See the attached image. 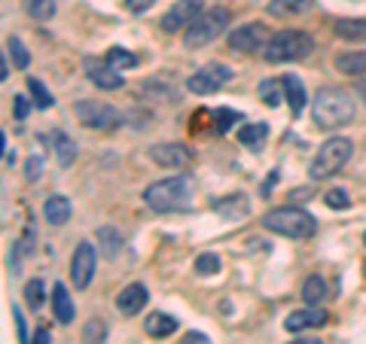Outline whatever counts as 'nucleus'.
<instances>
[{
	"instance_id": "obj_1",
	"label": "nucleus",
	"mask_w": 366,
	"mask_h": 344,
	"mask_svg": "<svg viewBox=\"0 0 366 344\" xmlns=\"http://www.w3.org/2000/svg\"><path fill=\"white\" fill-rule=\"evenodd\" d=\"M354 95L339 86H323L312 100V116L321 128H339L354 119Z\"/></svg>"
},
{
	"instance_id": "obj_2",
	"label": "nucleus",
	"mask_w": 366,
	"mask_h": 344,
	"mask_svg": "<svg viewBox=\"0 0 366 344\" xmlns=\"http://www.w3.org/2000/svg\"><path fill=\"white\" fill-rule=\"evenodd\" d=\"M193 201V192H189V183L183 177H168V180H156L144 189V204L156 214H174L189 207Z\"/></svg>"
},
{
	"instance_id": "obj_3",
	"label": "nucleus",
	"mask_w": 366,
	"mask_h": 344,
	"mask_svg": "<svg viewBox=\"0 0 366 344\" xmlns=\"http://www.w3.org/2000/svg\"><path fill=\"white\" fill-rule=\"evenodd\" d=\"M314 40L305 31H278L269 37V43L263 49V58L269 64H287V61H299V58L312 55Z\"/></svg>"
},
{
	"instance_id": "obj_4",
	"label": "nucleus",
	"mask_w": 366,
	"mask_h": 344,
	"mask_svg": "<svg viewBox=\"0 0 366 344\" xmlns=\"http://www.w3.org/2000/svg\"><path fill=\"white\" fill-rule=\"evenodd\" d=\"M263 225L274 234H284V238H312L318 232V220L309 211H299V207H278L263 216Z\"/></svg>"
},
{
	"instance_id": "obj_5",
	"label": "nucleus",
	"mask_w": 366,
	"mask_h": 344,
	"mask_svg": "<svg viewBox=\"0 0 366 344\" xmlns=\"http://www.w3.org/2000/svg\"><path fill=\"white\" fill-rule=\"evenodd\" d=\"M229 22H232V15L226 6H211V10H205L186 31H183V43L189 49H202L207 43H214V40L229 28Z\"/></svg>"
},
{
	"instance_id": "obj_6",
	"label": "nucleus",
	"mask_w": 366,
	"mask_h": 344,
	"mask_svg": "<svg viewBox=\"0 0 366 344\" xmlns=\"http://www.w3.org/2000/svg\"><path fill=\"white\" fill-rule=\"evenodd\" d=\"M351 153H354V144L348 137H330L327 144L318 147V153H314V158H312V167H309L312 180L332 177V174L351 158Z\"/></svg>"
},
{
	"instance_id": "obj_7",
	"label": "nucleus",
	"mask_w": 366,
	"mask_h": 344,
	"mask_svg": "<svg viewBox=\"0 0 366 344\" xmlns=\"http://www.w3.org/2000/svg\"><path fill=\"white\" fill-rule=\"evenodd\" d=\"M73 113H77V119L86 125V128H95V131H113L116 125L122 122L119 110L104 104V100H77V104H73Z\"/></svg>"
},
{
	"instance_id": "obj_8",
	"label": "nucleus",
	"mask_w": 366,
	"mask_h": 344,
	"mask_svg": "<svg viewBox=\"0 0 366 344\" xmlns=\"http://www.w3.org/2000/svg\"><path fill=\"white\" fill-rule=\"evenodd\" d=\"M95 265H98V250L95 244H89V241H82L73 250V259H71V281L77 290H89L92 278H95Z\"/></svg>"
},
{
	"instance_id": "obj_9",
	"label": "nucleus",
	"mask_w": 366,
	"mask_h": 344,
	"mask_svg": "<svg viewBox=\"0 0 366 344\" xmlns=\"http://www.w3.org/2000/svg\"><path fill=\"white\" fill-rule=\"evenodd\" d=\"M202 13H205V0H177V3L162 15L159 24H162V31L177 33V31H186Z\"/></svg>"
},
{
	"instance_id": "obj_10",
	"label": "nucleus",
	"mask_w": 366,
	"mask_h": 344,
	"mask_svg": "<svg viewBox=\"0 0 366 344\" xmlns=\"http://www.w3.org/2000/svg\"><path fill=\"white\" fill-rule=\"evenodd\" d=\"M265 43H269V33L256 22L238 24V28L229 33V46L235 49V52H256V49H265Z\"/></svg>"
},
{
	"instance_id": "obj_11",
	"label": "nucleus",
	"mask_w": 366,
	"mask_h": 344,
	"mask_svg": "<svg viewBox=\"0 0 366 344\" xmlns=\"http://www.w3.org/2000/svg\"><path fill=\"white\" fill-rule=\"evenodd\" d=\"M149 158L162 167H183L193 162V149L186 144H159V147H149Z\"/></svg>"
},
{
	"instance_id": "obj_12",
	"label": "nucleus",
	"mask_w": 366,
	"mask_h": 344,
	"mask_svg": "<svg viewBox=\"0 0 366 344\" xmlns=\"http://www.w3.org/2000/svg\"><path fill=\"white\" fill-rule=\"evenodd\" d=\"M86 77L95 82L98 89H104V91L122 89V73L113 70L107 61H98V58H86Z\"/></svg>"
},
{
	"instance_id": "obj_13",
	"label": "nucleus",
	"mask_w": 366,
	"mask_h": 344,
	"mask_svg": "<svg viewBox=\"0 0 366 344\" xmlns=\"http://www.w3.org/2000/svg\"><path fill=\"white\" fill-rule=\"evenodd\" d=\"M327 311H321V308H314V305H305L302 311H293L284 320V329L287 332H302V329H318V326L327 323Z\"/></svg>"
},
{
	"instance_id": "obj_14",
	"label": "nucleus",
	"mask_w": 366,
	"mask_h": 344,
	"mask_svg": "<svg viewBox=\"0 0 366 344\" xmlns=\"http://www.w3.org/2000/svg\"><path fill=\"white\" fill-rule=\"evenodd\" d=\"M147 299H149V292L144 283H129V287L116 296V308H119L122 314H138L147 308Z\"/></svg>"
},
{
	"instance_id": "obj_15",
	"label": "nucleus",
	"mask_w": 366,
	"mask_h": 344,
	"mask_svg": "<svg viewBox=\"0 0 366 344\" xmlns=\"http://www.w3.org/2000/svg\"><path fill=\"white\" fill-rule=\"evenodd\" d=\"M214 211H217L223 220H244V216L251 214V201H247V195L235 192V195H226V198L214 201Z\"/></svg>"
},
{
	"instance_id": "obj_16",
	"label": "nucleus",
	"mask_w": 366,
	"mask_h": 344,
	"mask_svg": "<svg viewBox=\"0 0 366 344\" xmlns=\"http://www.w3.org/2000/svg\"><path fill=\"white\" fill-rule=\"evenodd\" d=\"M52 311H55V320L58 323H73V317H77V308H73V299H71V292L68 287H64L61 281L52 287Z\"/></svg>"
},
{
	"instance_id": "obj_17",
	"label": "nucleus",
	"mask_w": 366,
	"mask_h": 344,
	"mask_svg": "<svg viewBox=\"0 0 366 344\" xmlns=\"http://www.w3.org/2000/svg\"><path fill=\"white\" fill-rule=\"evenodd\" d=\"M281 82H284V98H287V104H290V110H293V116H299L305 110V86H302V80L296 77V73H284L281 77Z\"/></svg>"
},
{
	"instance_id": "obj_18",
	"label": "nucleus",
	"mask_w": 366,
	"mask_h": 344,
	"mask_svg": "<svg viewBox=\"0 0 366 344\" xmlns=\"http://www.w3.org/2000/svg\"><path fill=\"white\" fill-rule=\"evenodd\" d=\"M265 137H269V125L265 122H251V125H241L238 128V144L241 147H247V149H254V153H260L263 144H265Z\"/></svg>"
},
{
	"instance_id": "obj_19",
	"label": "nucleus",
	"mask_w": 366,
	"mask_h": 344,
	"mask_svg": "<svg viewBox=\"0 0 366 344\" xmlns=\"http://www.w3.org/2000/svg\"><path fill=\"white\" fill-rule=\"evenodd\" d=\"M144 329H147V335H153V338H168V335L177 332V317L156 311V314H149V317H147Z\"/></svg>"
},
{
	"instance_id": "obj_20",
	"label": "nucleus",
	"mask_w": 366,
	"mask_h": 344,
	"mask_svg": "<svg viewBox=\"0 0 366 344\" xmlns=\"http://www.w3.org/2000/svg\"><path fill=\"white\" fill-rule=\"evenodd\" d=\"M43 216L49 220V225H64L71 220V201L64 195H49L43 204Z\"/></svg>"
},
{
	"instance_id": "obj_21",
	"label": "nucleus",
	"mask_w": 366,
	"mask_h": 344,
	"mask_svg": "<svg viewBox=\"0 0 366 344\" xmlns=\"http://www.w3.org/2000/svg\"><path fill=\"white\" fill-rule=\"evenodd\" d=\"M332 31L348 43H366V19H339Z\"/></svg>"
},
{
	"instance_id": "obj_22",
	"label": "nucleus",
	"mask_w": 366,
	"mask_h": 344,
	"mask_svg": "<svg viewBox=\"0 0 366 344\" xmlns=\"http://www.w3.org/2000/svg\"><path fill=\"white\" fill-rule=\"evenodd\" d=\"M312 0H272L269 3V15L274 19H293V15L309 13Z\"/></svg>"
},
{
	"instance_id": "obj_23",
	"label": "nucleus",
	"mask_w": 366,
	"mask_h": 344,
	"mask_svg": "<svg viewBox=\"0 0 366 344\" xmlns=\"http://www.w3.org/2000/svg\"><path fill=\"white\" fill-rule=\"evenodd\" d=\"M336 70L345 77H360L366 73V52H342L336 58Z\"/></svg>"
},
{
	"instance_id": "obj_24",
	"label": "nucleus",
	"mask_w": 366,
	"mask_h": 344,
	"mask_svg": "<svg viewBox=\"0 0 366 344\" xmlns=\"http://www.w3.org/2000/svg\"><path fill=\"white\" fill-rule=\"evenodd\" d=\"M77 156H80L77 144H73V140H71L64 131H58V134H55V158H58V165H61V167H71L73 162H77Z\"/></svg>"
},
{
	"instance_id": "obj_25",
	"label": "nucleus",
	"mask_w": 366,
	"mask_h": 344,
	"mask_svg": "<svg viewBox=\"0 0 366 344\" xmlns=\"http://www.w3.org/2000/svg\"><path fill=\"white\" fill-rule=\"evenodd\" d=\"M98 241H101V253H104L107 259L119 256V250H122V234H119V229H113V225H101V229H98Z\"/></svg>"
},
{
	"instance_id": "obj_26",
	"label": "nucleus",
	"mask_w": 366,
	"mask_h": 344,
	"mask_svg": "<svg viewBox=\"0 0 366 344\" xmlns=\"http://www.w3.org/2000/svg\"><path fill=\"white\" fill-rule=\"evenodd\" d=\"M186 89L193 91V95H214V91L220 89V82L214 80L211 73H207L205 67H202V70H198V73H193V77L186 80Z\"/></svg>"
},
{
	"instance_id": "obj_27",
	"label": "nucleus",
	"mask_w": 366,
	"mask_h": 344,
	"mask_svg": "<svg viewBox=\"0 0 366 344\" xmlns=\"http://www.w3.org/2000/svg\"><path fill=\"white\" fill-rule=\"evenodd\" d=\"M22 3H24V13H28L31 19H37V22H49L58 10L55 0H22Z\"/></svg>"
},
{
	"instance_id": "obj_28",
	"label": "nucleus",
	"mask_w": 366,
	"mask_h": 344,
	"mask_svg": "<svg viewBox=\"0 0 366 344\" xmlns=\"http://www.w3.org/2000/svg\"><path fill=\"white\" fill-rule=\"evenodd\" d=\"M104 61L110 64L113 70H129V67H138V55H131L129 49H122V46H110Z\"/></svg>"
},
{
	"instance_id": "obj_29",
	"label": "nucleus",
	"mask_w": 366,
	"mask_h": 344,
	"mask_svg": "<svg viewBox=\"0 0 366 344\" xmlns=\"http://www.w3.org/2000/svg\"><path fill=\"white\" fill-rule=\"evenodd\" d=\"M260 98L265 100V107H281V100H284V82L281 80H263L260 82Z\"/></svg>"
},
{
	"instance_id": "obj_30",
	"label": "nucleus",
	"mask_w": 366,
	"mask_h": 344,
	"mask_svg": "<svg viewBox=\"0 0 366 344\" xmlns=\"http://www.w3.org/2000/svg\"><path fill=\"white\" fill-rule=\"evenodd\" d=\"M82 344H107V323L101 320V317H92V320H86Z\"/></svg>"
},
{
	"instance_id": "obj_31",
	"label": "nucleus",
	"mask_w": 366,
	"mask_h": 344,
	"mask_svg": "<svg viewBox=\"0 0 366 344\" xmlns=\"http://www.w3.org/2000/svg\"><path fill=\"white\" fill-rule=\"evenodd\" d=\"M323 296H327V283H323V278H309L302 283V301L305 305H321Z\"/></svg>"
},
{
	"instance_id": "obj_32",
	"label": "nucleus",
	"mask_w": 366,
	"mask_h": 344,
	"mask_svg": "<svg viewBox=\"0 0 366 344\" xmlns=\"http://www.w3.org/2000/svg\"><path fill=\"white\" fill-rule=\"evenodd\" d=\"M28 91H31V95H34V104L40 107V110H49V107L55 104V98L49 95V91H46V86H43V82H40L37 77H28Z\"/></svg>"
},
{
	"instance_id": "obj_33",
	"label": "nucleus",
	"mask_w": 366,
	"mask_h": 344,
	"mask_svg": "<svg viewBox=\"0 0 366 344\" xmlns=\"http://www.w3.org/2000/svg\"><path fill=\"white\" fill-rule=\"evenodd\" d=\"M24 301H28V308H37L46 301V292H43V281L34 278V281H28V287H24Z\"/></svg>"
},
{
	"instance_id": "obj_34",
	"label": "nucleus",
	"mask_w": 366,
	"mask_h": 344,
	"mask_svg": "<svg viewBox=\"0 0 366 344\" xmlns=\"http://www.w3.org/2000/svg\"><path fill=\"white\" fill-rule=\"evenodd\" d=\"M6 49H10V55H13V61H15V67H19V70H24V67L31 64V52L24 49V43H22L19 37H10Z\"/></svg>"
},
{
	"instance_id": "obj_35",
	"label": "nucleus",
	"mask_w": 366,
	"mask_h": 344,
	"mask_svg": "<svg viewBox=\"0 0 366 344\" xmlns=\"http://www.w3.org/2000/svg\"><path fill=\"white\" fill-rule=\"evenodd\" d=\"M214 122H217V131H229L235 122H241V113L238 110H229V107H217L214 110Z\"/></svg>"
},
{
	"instance_id": "obj_36",
	"label": "nucleus",
	"mask_w": 366,
	"mask_h": 344,
	"mask_svg": "<svg viewBox=\"0 0 366 344\" xmlns=\"http://www.w3.org/2000/svg\"><path fill=\"white\" fill-rule=\"evenodd\" d=\"M196 271L202 274V278H207V274H217L220 271V256L217 253H202L196 259Z\"/></svg>"
},
{
	"instance_id": "obj_37",
	"label": "nucleus",
	"mask_w": 366,
	"mask_h": 344,
	"mask_svg": "<svg viewBox=\"0 0 366 344\" xmlns=\"http://www.w3.org/2000/svg\"><path fill=\"white\" fill-rule=\"evenodd\" d=\"M323 201H327L330 211H348V207H351V195H348L345 189H330Z\"/></svg>"
},
{
	"instance_id": "obj_38",
	"label": "nucleus",
	"mask_w": 366,
	"mask_h": 344,
	"mask_svg": "<svg viewBox=\"0 0 366 344\" xmlns=\"http://www.w3.org/2000/svg\"><path fill=\"white\" fill-rule=\"evenodd\" d=\"M43 177V156H28V162H24V180L28 183H37Z\"/></svg>"
},
{
	"instance_id": "obj_39",
	"label": "nucleus",
	"mask_w": 366,
	"mask_h": 344,
	"mask_svg": "<svg viewBox=\"0 0 366 344\" xmlns=\"http://www.w3.org/2000/svg\"><path fill=\"white\" fill-rule=\"evenodd\" d=\"M205 70H207V73H211V77H214V80H217V82H220V86H229V82H232V80H235V73H232V70H229V67H226V64H220V61H214V64H207V67H205Z\"/></svg>"
},
{
	"instance_id": "obj_40",
	"label": "nucleus",
	"mask_w": 366,
	"mask_h": 344,
	"mask_svg": "<svg viewBox=\"0 0 366 344\" xmlns=\"http://www.w3.org/2000/svg\"><path fill=\"white\" fill-rule=\"evenodd\" d=\"M13 110H15V119L24 122V119H28V113H31V100L24 98V95H15V100H13Z\"/></svg>"
},
{
	"instance_id": "obj_41",
	"label": "nucleus",
	"mask_w": 366,
	"mask_h": 344,
	"mask_svg": "<svg viewBox=\"0 0 366 344\" xmlns=\"http://www.w3.org/2000/svg\"><path fill=\"white\" fill-rule=\"evenodd\" d=\"M13 317H15V326H19V341L28 344V326H24V317H22L19 308H13Z\"/></svg>"
},
{
	"instance_id": "obj_42",
	"label": "nucleus",
	"mask_w": 366,
	"mask_h": 344,
	"mask_svg": "<svg viewBox=\"0 0 366 344\" xmlns=\"http://www.w3.org/2000/svg\"><path fill=\"white\" fill-rule=\"evenodd\" d=\"M180 344H211V338H207L205 332H186Z\"/></svg>"
},
{
	"instance_id": "obj_43",
	"label": "nucleus",
	"mask_w": 366,
	"mask_h": 344,
	"mask_svg": "<svg viewBox=\"0 0 366 344\" xmlns=\"http://www.w3.org/2000/svg\"><path fill=\"white\" fill-rule=\"evenodd\" d=\"M126 3H129V10H131V13H147L149 6L156 3V0H126Z\"/></svg>"
},
{
	"instance_id": "obj_44",
	"label": "nucleus",
	"mask_w": 366,
	"mask_h": 344,
	"mask_svg": "<svg viewBox=\"0 0 366 344\" xmlns=\"http://www.w3.org/2000/svg\"><path fill=\"white\" fill-rule=\"evenodd\" d=\"M34 344H52V335H49L46 326H40L37 335H34Z\"/></svg>"
},
{
	"instance_id": "obj_45",
	"label": "nucleus",
	"mask_w": 366,
	"mask_h": 344,
	"mask_svg": "<svg viewBox=\"0 0 366 344\" xmlns=\"http://www.w3.org/2000/svg\"><path fill=\"white\" fill-rule=\"evenodd\" d=\"M0 80H10V61H6V55L3 58H0Z\"/></svg>"
},
{
	"instance_id": "obj_46",
	"label": "nucleus",
	"mask_w": 366,
	"mask_h": 344,
	"mask_svg": "<svg viewBox=\"0 0 366 344\" xmlns=\"http://www.w3.org/2000/svg\"><path fill=\"white\" fill-rule=\"evenodd\" d=\"M274 183H278V171H274V174H272V177H269V180H265V192H269V189L274 186Z\"/></svg>"
},
{
	"instance_id": "obj_47",
	"label": "nucleus",
	"mask_w": 366,
	"mask_h": 344,
	"mask_svg": "<svg viewBox=\"0 0 366 344\" xmlns=\"http://www.w3.org/2000/svg\"><path fill=\"white\" fill-rule=\"evenodd\" d=\"M290 344H309V341H290Z\"/></svg>"
},
{
	"instance_id": "obj_48",
	"label": "nucleus",
	"mask_w": 366,
	"mask_h": 344,
	"mask_svg": "<svg viewBox=\"0 0 366 344\" xmlns=\"http://www.w3.org/2000/svg\"><path fill=\"white\" fill-rule=\"evenodd\" d=\"M309 344H323V341H318V338H314V341H309Z\"/></svg>"
},
{
	"instance_id": "obj_49",
	"label": "nucleus",
	"mask_w": 366,
	"mask_h": 344,
	"mask_svg": "<svg viewBox=\"0 0 366 344\" xmlns=\"http://www.w3.org/2000/svg\"><path fill=\"white\" fill-rule=\"evenodd\" d=\"M363 98H366V86H363Z\"/></svg>"
},
{
	"instance_id": "obj_50",
	"label": "nucleus",
	"mask_w": 366,
	"mask_h": 344,
	"mask_svg": "<svg viewBox=\"0 0 366 344\" xmlns=\"http://www.w3.org/2000/svg\"><path fill=\"white\" fill-rule=\"evenodd\" d=\"M363 244H366V234H363Z\"/></svg>"
}]
</instances>
